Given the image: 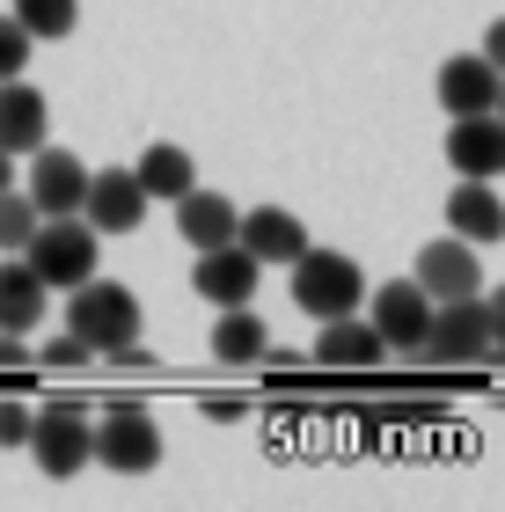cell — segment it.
Wrapping results in <instances>:
<instances>
[{
	"mask_svg": "<svg viewBox=\"0 0 505 512\" xmlns=\"http://www.w3.org/2000/svg\"><path fill=\"white\" fill-rule=\"evenodd\" d=\"M410 278H418L432 300H462V293H476L484 264H476V242L440 235V242H425V249H418V271H410Z\"/></svg>",
	"mask_w": 505,
	"mask_h": 512,
	"instance_id": "obj_13",
	"label": "cell"
},
{
	"mask_svg": "<svg viewBox=\"0 0 505 512\" xmlns=\"http://www.w3.org/2000/svg\"><path fill=\"white\" fill-rule=\"evenodd\" d=\"M491 110H498V118H505V74H498V103H491Z\"/></svg>",
	"mask_w": 505,
	"mask_h": 512,
	"instance_id": "obj_31",
	"label": "cell"
},
{
	"mask_svg": "<svg viewBox=\"0 0 505 512\" xmlns=\"http://www.w3.org/2000/svg\"><path fill=\"white\" fill-rule=\"evenodd\" d=\"M44 132H52V103L22 74L0 81V154H30V147H44Z\"/></svg>",
	"mask_w": 505,
	"mask_h": 512,
	"instance_id": "obj_15",
	"label": "cell"
},
{
	"mask_svg": "<svg viewBox=\"0 0 505 512\" xmlns=\"http://www.w3.org/2000/svg\"><path fill=\"white\" fill-rule=\"evenodd\" d=\"M484 344H491V330H484V300H476V293L432 300L418 359H432V366H476V359H484Z\"/></svg>",
	"mask_w": 505,
	"mask_h": 512,
	"instance_id": "obj_5",
	"label": "cell"
},
{
	"mask_svg": "<svg viewBox=\"0 0 505 512\" xmlns=\"http://www.w3.org/2000/svg\"><path fill=\"white\" fill-rule=\"evenodd\" d=\"M235 242L271 271V264H293V256L308 249V227L293 220L286 205H257V213H242V220H235Z\"/></svg>",
	"mask_w": 505,
	"mask_h": 512,
	"instance_id": "obj_14",
	"label": "cell"
},
{
	"mask_svg": "<svg viewBox=\"0 0 505 512\" xmlns=\"http://www.w3.org/2000/svg\"><path fill=\"white\" fill-rule=\"evenodd\" d=\"M22 359H30V352H22V337H15V330H0V366H22Z\"/></svg>",
	"mask_w": 505,
	"mask_h": 512,
	"instance_id": "obj_29",
	"label": "cell"
},
{
	"mask_svg": "<svg viewBox=\"0 0 505 512\" xmlns=\"http://www.w3.org/2000/svg\"><path fill=\"white\" fill-rule=\"evenodd\" d=\"M8 15H15L22 30H30V37L44 44V37H66V30L81 22V0H15Z\"/></svg>",
	"mask_w": 505,
	"mask_h": 512,
	"instance_id": "obj_22",
	"label": "cell"
},
{
	"mask_svg": "<svg viewBox=\"0 0 505 512\" xmlns=\"http://www.w3.org/2000/svg\"><path fill=\"white\" fill-rule=\"evenodd\" d=\"M22 447L37 454V469L52 483H66V476H81L88 461H96V425H88L74 403H44V410H30V439H22Z\"/></svg>",
	"mask_w": 505,
	"mask_h": 512,
	"instance_id": "obj_4",
	"label": "cell"
},
{
	"mask_svg": "<svg viewBox=\"0 0 505 512\" xmlns=\"http://www.w3.org/2000/svg\"><path fill=\"white\" fill-rule=\"evenodd\" d=\"M264 322H257V308H249V300H242V308H220V322H213V359L220 366H257L264 359Z\"/></svg>",
	"mask_w": 505,
	"mask_h": 512,
	"instance_id": "obj_21",
	"label": "cell"
},
{
	"mask_svg": "<svg viewBox=\"0 0 505 512\" xmlns=\"http://www.w3.org/2000/svg\"><path fill=\"white\" fill-rule=\"evenodd\" d=\"M447 235H462V242H476V249L505 242V198H498L491 176H462V183L447 191Z\"/></svg>",
	"mask_w": 505,
	"mask_h": 512,
	"instance_id": "obj_12",
	"label": "cell"
},
{
	"mask_svg": "<svg viewBox=\"0 0 505 512\" xmlns=\"http://www.w3.org/2000/svg\"><path fill=\"white\" fill-rule=\"evenodd\" d=\"M37 220H44V213L8 183V191H0V256H15L22 242H30V227H37Z\"/></svg>",
	"mask_w": 505,
	"mask_h": 512,
	"instance_id": "obj_23",
	"label": "cell"
},
{
	"mask_svg": "<svg viewBox=\"0 0 505 512\" xmlns=\"http://www.w3.org/2000/svg\"><path fill=\"white\" fill-rule=\"evenodd\" d=\"M315 359H323V366H344V374H352V366L366 374V366L388 359V344H381L374 322L352 308V315H330V322H323V337H315Z\"/></svg>",
	"mask_w": 505,
	"mask_h": 512,
	"instance_id": "obj_16",
	"label": "cell"
},
{
	"mask_svg": "<svg viewBox=\"0 0 505 512\" xmlns=\"http://www.w3.org/2000/svg\"><path fill=\"white\" fill-rule=\"evenodd\" d=\"M476 52H484L491 66H498V74H505V15L491 22V30H484V44H476Z\"/></svg>",
	"mask_w": 505,
	"mask_h": 512,
	"instance_id": "obj_28",
	"label": "cell"
},
{
	"mask_svg": "<svg viewBox=\"0 0 505 512\" xmlns=\"http://www.w3.org/2000/svg\"><path fill=\"white\" fill-rule=\"evenodd\" d=\"M81 220L96 227V235H132V227L147 220V191L132 169H88V191H81Z\"/></svg>",
	"mask_w": 505,
	"mask_h": 512,
	"instance_id": "obj_10",
	"label": "cell"
},
{
	"mask_svg": "<svg viewBox=\"0 0 505 512\" xmlns=\"http://www.w3.org/2000/svg\"><path fill=\"white\" fill-rule=\"evenodd\" d=\"M286 271H293V308L315 315V322L352 315V308H359V293H366V271H359L344 249H315V242H308Z\"/></svg>",
	"mask_w": 505,
	"mask_h": 512,
	"instance_id": "obj_3",
	"label": "cell"
},
{
	"mask_svg": "<svg viewBox=\"0 0 505 512\" xmlns=\"http://www.w3.org/2000/svg\"><path fill=\"white\" fill-rule=\"evenodd\" d=\"M498 103V66L484 52H454L440 66V110L447 118H469V110H491Z\"/></svg>",
	"mask_w": 505,
	"mask_h": 512,
	"instance_id": "obj_17",
	"label": "cell"
},
{
	"mask_svg": "<svg viewBox=\"0 0 505 512\" xmlns=\"http://www.w3.org/2000/svg\"><path fill=\"white\" fill-rule=\"evenodd\" d=\"M22 264H30L52 293H66V286H81L88 271H96V256H103V235L88 227L81 213H66V220H37L30 227V242L15 249Z\"/></svg>",
	"mask_w": 505,
	"mask_h": 512,
	"instance_id": "obj_2",
	"label": "cell"
},
{
	"mask_svg": "<svg viewBox=\"0 0 505 512\" xmlns=\"http://www.w3.org/2000/svg\"><path fill=\"white\" fill-rule=\"evenodd\" d=\"M44 366L74 374V366H88V344H81V337H52V344H44Z\"/></svg>",
	"mask_w": 505,
	"mask_h": 512,
	"instance_id": "obj_26",
	"label": "cell"
},
{
	"mask_svg": "<svg viewBox=\"0 0 505 512\" xmlns=\"http://www.w3.org/2000/svg\"><path fill=\"white\" fill-rule=\"evenodd\" d=\"M8 183H15V154H0V191H8Z\"/></svg>",
	"mask_w": 505,
	"mask_h": 512,
	"instance_id": "obj_30",
	"label": "cell"
},
{
	"mask_svg": "<svg viewBox=\"0 0 505 512\" xmlns=\"http://www.w3.org/2000/svg\"><path fill=\"white\" fill-rule=\"evenodd\" d=\"M22 439H30V410L8 395V403H0V447H22Z\"/></svg>",
	"mask_w": 505,
	"mask_h": 512,
	"instance_id": "obj_27",
	"label": "cell"
},
{
	"mask_svg": "<svg viewBox=\"0 0 505 512\" xmlns=\"http://www.w3.org/2000/svg\"><path fill=\"white\" fill-rule=\"evenodd\" d=\"M366 322L381 330L388 352H410V359H418L425 322H432V293L418 286V278H388V286H374V308H366Z\"/></svg>",
	"mask_w": 505,
	"mask_h": 512,
	"instance_id": "obj_7",
	"label": "cell"
},
{
	"mask_svg": "<svg viewBox=\"0 0 505 512\" xmlns=\"http://www.w3.org/2000/svg\"><path fill=\"white\" fill-rule=\"evenodd\" d=\"M132 176H140V191H147V205H176L183 191L198 183V161L176 147V139H154V147L132 161Z\"/></svg>",
	"mask_w": 505,
	"mask_h": 512,
	"instance_id": "obj_20",
	"label": "cell"
},
{
	"mask_svg": "<svg viewBox=\"0 0 505 512\" xmlns=\"http://www.w3.org/2000/svg\"><path fill=\"white\" fill-rule=\"evenodd\" d=\"M44 300H52V286H44L30 264H22V256H0V330L30 337L44 322Z\"/></svg>",
	"mask_w": 505,
	"mask_h": 512,
	"instance_id": "obj_19",
	"label": "cell"
},
{
	"mask_svg": "<svg viewBox=\"0 0 505 512\" xmlns=\"http://www.w3.org/2000/svg\"><path fill=\"white\" fill-rule=\"evenodd\" d=\"M235 220H242V205L235 198H220V191H183L176 198V235L191 242V249H213V242H235Z\"/></svg>",
	"mask_w": 505,
	"mask_h": 512,
	"instance_id": "obj_18",
	"label": "cell"
},
{
	"mask_svg": "<svg viewBox=\"0 0 505 512\" xmlns=\"http://www.w3.org/2000/svg\"><path fill=\"white\" fill-rule=\"evenodd\" d=\"M81 191H88V161H81V154H66V147H30V183H22V198H30L44 220L81 213Z\"/></svg>",
	"mask_w": 505,
	"mask_h": 512,
	"instance_id": "obj_8",
	"label": "cell"
},
{
	"mask_svg": "<svg viewBox=\"0 0 505 512\" xmlns=\"http://www.w3.org/2000/svg\"><path fill=\"white\" fill-rule=\"evenodd\" d=\"M257 278H264V264L242 242H213V249H198V264H191V286H198V300H213V308L257 300Z\"/></svg>",
	"mask_w": 505,
	"mask_h": 512,
	"instance_id": "obj_9",
	"label": "cell"
},
{
	"mask_svg": "<svg viewBox=\"0 0 505 512\" xmlns=\"http://www.w3.org/2000/svg\"><path fill=\"white\" fill-rule=\"evenodd\" d=\"M447 169L454 176H505V118L498 110H469L447 125Z\"/></svg>",
	"mask_w": 505,
	"mask_h": 512,
	"instance_id": "obj_11",
	"label": "cell"
},
{
	"mask_svg": "<svg viewBox=\"0 0 505 512\" xmlns=\"http://www.w3.org/2000/svg\"><path fill=\"white\" fill-rule=\"evenodd\" d=\"M30 52H37V37L22 30L15 15H0V81H15L22 66H30Z\"/></svg>",
	"mask_w": 505,
	"mask_h": 512,
	"instance_id": "obj_24",
	"label": "cell"
},
{
	"mask_svg": "<svg viewBox=\"0 0 505 512\" xmlns=\"http://www.w3.org/2000/svg\"><path fill=\"white\" fill-rule=\"evenodd\" d=\"M96 461L103 469H118V476H147L154 461H162V425H154V410L147 403H118L96 425Z\"/></svg>",
	"mask_w": 505,
	"mask_h": 512,
	"instance_id": "obj_6",
	"label": "cell"
},
{
	"mask_svg": "<svg viewBox=\"0 0 505 512\" xmlns=\"http://www.w3.org/2000/svg\"><path fill=\"white\" fill-rule=\"evenodd\" d=\"M140 300H132L118 278H96L88 271L81 286H66V337L88 344V359H110L125 344H140Z\"/></svg>",
	"mask_w": 505,
	"mask_h": 512,
	"instance_id": "obj_1",
	"label": "cell"
},
{
	"mask_svg": "<svg viewBox=\"0 0 505 512\" xmlns=\"http://www.w3.org/2000/svg\"><path fill=\"white\" fill-rule=\"evenodd\" d=\"M484 330H491L484 359H491V366H505V286H491V293H484Z\"/></svg>",
	"mask_w": 505,
	"mask_h": 512,
	"instance_id": "obj_25",
	"label": "cell"
}]
</instances>
